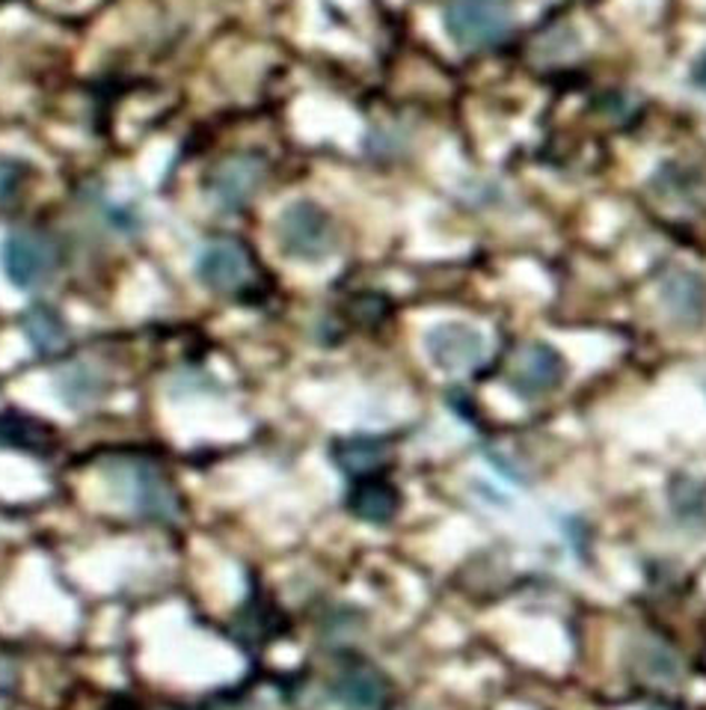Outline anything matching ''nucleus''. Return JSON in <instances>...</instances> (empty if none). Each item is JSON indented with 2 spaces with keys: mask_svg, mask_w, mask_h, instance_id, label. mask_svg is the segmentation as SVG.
Here are the masks:
<instances>
[{
  "mask_svg": "<svg viewBox=\"0 0 706 710\" xmlns=\"http://www.w3.org/2000/svg\"><path fill=\"white\" fill-rule=\"evenodd\" d=\"M445 30L460 48H490L511 33L513 12L508 0H449L442 9Z\"/></svg>",
  "mask_w": 706,
  "mask_h": 710,
  "instance_id": "f257e3e1",
  "label": "nucleus"
},
{
  "mask_svg": "<svg viewBox=\"0 0 706 710\" xmlns=\"http://www.w3.org/2000/svg\"><path fill=\"white\" fill-rule=\"evenodd\" d=\"M276 235H280L285 253L303 259V262H321L336 247L333 217L312 200H297V203L285 205V212L280 214V223H276Z\"/></svg>",
  "mask_w": 706,
  "mask_h": 710,
  "instance_id": "f03ea898",
  "label": "nucleus"
},
{
  "mask_svg": "<svg viewBox=\"0 0 706 710\" xmlns=\"http://www.w3.org/2000/svg\"><path fill=\"white\" fill-rule=\"evenodd\" d=\"M196 274L220 294H244L256 283V262L244 244L232 239L212 241L196 262Z\"/></svg>",
  "mask_w": 706,
  "mask_h": 710,
  "instance_id": "7ed1b4c3",
  "label": "nucleus"
},
{
  "mask_svg": "<svg viewBox=\"0 0 706 710\" xmlns=\"http://www.w3.org/2000/svg\"><path fill=\"white\" fill-rule=\"evenodd\" d=\"M3 271L16 289H42L57 274V247L36 232H12L3 241Z\"/></svg>",
  "mask_w": 706,
  "mask_h": 710,
  "instance_id": "20e7f679",
  "label": "nucleus"
},
{
  "mask_svg": "<svg viewBox=\"0 0 706 710\" xmlns=\"http://www.w3.org/2000/svg\"><path fill=\"white\" fill-rule=\"evenodd\" d=\"M565 360L556 348L547 346V342H526L513 354L508 381L526 399H540L565 381Z\"/></svg>",
  "mask_w": 706,
  "mask_h": 710,
  "instance_id": "39448f33",
  "label": "nucleus"
},
{
  "mask_svg": "<svg viewBox=\"0 0 706 710\" xmlns=\"http://www.w3.org/2000/svg\"><path fill=\"white\" fill-rule=\"evenodd\" d=\"M267 176L265 158L258 155H232V158L220 161L214 167L212 178H208V187H212V196L217 200L220 208H229V212H238L244 205L253 203V196L258 194V187Z\"/></svg>",
  "mask_w": 706,
  "mask_h": 710,
  "instance_id": "423d86ee",
  "label": "nucleus"
},
{
  "mask_svg": "<svg viewBox=\"0 0 706 710\" xmlns=\"http://www.w3.org/2000/svg\"><path fill=\"white\" fill-rule=\"evenodd\" d=\"M424 348L428 354L440 369L445 372H467V369H475L481 360H484V337L478 333L475 328L469 324H458V321H449V324H440L433 328L424 339Z\"/></svg>",
  "mask_w": 706,
  "mask_h": 710,
  "instance_id": "0eeeda50",
  "label": "nucleus"
},
{
  "mask_svg": "<svg viewBox=\"0 0 706 710\" xmlns=\"http://www.w3.org/2000/svg\"><path fill=\"white\" fill-rule=\"evenodd\" d=\"M333 696L345 710H383L389 702V681L371 663H351L333 678Z\"/></svg>",
  "mask_w": 706,
  "mask_h": 710,
  "instance_id": "6e6552de",
  "label": "nucleus"
},
{
  "mask_svg": "<svg viewBox=\"0 0 706 710\" xmlns=\"http://www.w3.org/2000/svg\"><path fill=\"white\" fill-rule=\"evenodd\" d=\"M125 476L131 482V497L140 508V515L155 517V521H173L176 517V494H173V485L164 479V473H158L149 464H131Z\"/></svg>",
  "mask_w": 706,
  "mask_h": 710,
  "instance_id": "1a4fd4ad",
  "label": "nucleus"
},
{
  "mask_svg": "<svg viewBox=\"0 0 706 710\" xmlns=\"http://www.w3.org/2000/svg\"><path fill=\"white\" fill-rule=\"evenodd\" d=\"M347 508L360 521H369V524H386L398 515L401 508V494L392 482L374 479V476H365L353 485L351 497H347Z\"/></svg>",
  "mask_w": 706,
  "mask_h": 710,
  "instance_id": "9d476101",
  "label": "nucleus"
},
{
  "mask_svg": "<svg viewBox=\"0 0 706 710\" xmlns=\"http://www.w3.org/2000/svg\"><path fill=\"white\" fill-rule=\"evenodd\" d=\"M668 310L683 321H698L706 310V283L692 271H674L663 283Z\"/></svg>",
  "mask_w": 706,
  "mask_h": 710,
  "instance_id": "9b49d317",
  "label": "nucleus"
},
{
  "mask_svg": "<svg viewBox=\"0 0 706 710\" xmlns=\"http://www.w3.org/2000/svg\"><path fill=\"white\" fill-rule=\"evenodd\" d=\"M24 333L30 339V346L39 351V354H60L62 348L69 346V324L62 319L60 312L51 310V307H33L27 310L24 315Z\"/></svg>",
  "mask_w": 706,
  "mask_h": 710,
  "instance_id": "f8f14e48",
  "label": "nucleus"
},
{
  "mask_svg": "<svg viewBox=\"0 0 706 710\" xmlns=\"http://www.w3.org/2000/svg\"><path fill=\"white\" fill-rule=\"evenodd\" d=\"M386 455V446L380 444V440H374V437H353V440L336 444L333 458H336V464L347 476H353V479H365V476H371V473L383 467Z\"/></svg>",
  "mask_w": 706,
  "mask_h": 710,
  "instance_id": "ddd939ff",
  "label": "nucleus"
},
{
  "mask_svg": "<svg viewBox=\"0 0 706 710\" xmlns=\"http://www.w3.org/2000/svg\"><path fill=\"white\" fill-rule=\"evenodd\" d=\"M24 178H27L24 164H18V161L3 158V155H0V203H9L12 196L21 194Z\"/></svg>",
  "mask_w": 706,
  "mask_h": 710,
  "instance_id": "4468645a",
  "label": "nucleus"
},
{
  "mask_svg": "<svg viewBox=\"0 0 706 710\" xmlns=\"http://www.w3.org/2000/svg\"><path fill=\"white\" fill-rule=\"evenodd\" d=\"M695 84H698L700 89H706V54L698 60V66H695Z\"/></svg>",
  "mask_w": 706,
  "mask_h": 710,
  "instance_id": "2eb2a0df",
  "label": "nucleus"
},
{
  "mask_svg": "<svg viewBox=\"0 0 706 710\" xmlns=\"http://www.w3.org/2000/svg\"><path fill=\"white\" fill-rule=\"evenodd\" d=\"M114 710H137V708H134V704H128V702H122V704H116Z\"/></svg>",
  "mask_w": 706,
  "mask_h": 710,
  "instance_id": "dca6fc26",
  "label": "nucleus"
}]
</instances>
